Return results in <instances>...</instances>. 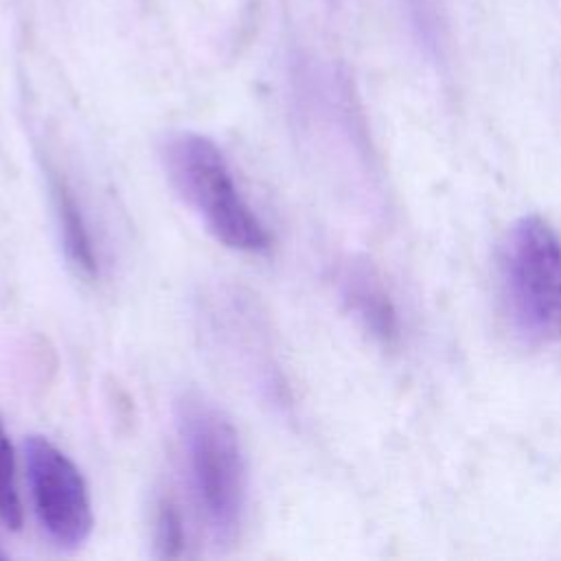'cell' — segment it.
Wrapping results in <instances>:
<instances>
[{
    "label": "cell",
    "mask_w": 561,
    "mask_h": 561,
    "mask_svg": "<svg viewBox=\"0 0 561 561\" xmlns=\"http://www.w3.org/2000/svg\"><path fill=\"white\" fill-rule=\"evenodd\" d=\"M178 430L197 506L215 539L230 541L243 517L248 486L239 432L224 410L199 394L180 399Z\"/></svg>",
    "instance_id": "obj_1"
},
{
    "label": "cell",
    "mask_w": 561,
    "mask_h": 561,
    "mask_svg": "<svg viewBox=\"0 0 561 561\" xmlns=\"http://www.w3.org/2000/svg\"><path fill=\"white\" fill-rule=\"evenodd\" d=\"M167 178L206 230L226 248L265 252L267 228L241 195L221 149L202 134L178 131L162 149Z\"/></svg>",
    "instance_id": "obj_2"
},
{
    "label": "cell",
    "mask_w": 561,
    "mask_h": 561,
    "mask_svg": "<svg viewBox=\"0 0 561 561\" xmlns=\"http://www.w3.org/2000/svg\"><path fill=\"white\" fill-rule=\"evenodd\" d=\"M500 298L511 327L533 344L561 340V237L541 217L515 221L500 248Z\"/></svg>",
    "instance_id": "obj_3"
},
{
    "label": "cell",
    "mask_w": 561,
    "mask_h": 561,
    "mask_svg": "<svg viewBox=\"0 0 561 561\" xmlns=\"http://www.w3.org/2000/svg\"><path fill=\"white\" fill-rule=\"evenodd\" d=\"M24 460L39 526L57 546L79 548L94 526L81 471L55 443L39 434L26 438Z\"/></svg>",
    "instance_id": "obj_4"
},
{
    "label": "cell",
    "mask_w": 561,
    "mask_h": 561,
    "mask_svg": "<svg viewBox=\"0 0 561 561\" xmlns=\"http://www.w3.org/2000/svg\"><path fill=\"white\" fill-rule=\"evenodd\" d=\"M50 193L55 204V215L61 234V248L68 263L83 278H94L99 274V261L90 234V226L83 210L75 197V191L57 171H50Z\"/></svg>",
    "instance_id": "obj_5"
},
{
    "label": "cell",
    "mask_w": 561,
    "mask_h": 561,
    "mask_svg": "<svg viewBox=\"0 0 561 561\" xmlns=\"http://www.w3.org/2000/svg\"><path fill=\"white\" fill-rule=\"evenodd\" d=\"M342 296L355 318L377 340L390 342L397 335V313L375 274L366 267H351L342 278Z\"/></svg>",
    "instance_id": "obj_6"
},
{
    "label": "cell",
    "mask_w": 561,
    "mask_h": 561,
    "mask_svg": "<svg viewBox=\"0 0 561 561\" xmlns=\"http://www.w3.org/2000/svg\"><path fill=\"white\" fill-rule=\"evenodd\" d=\"M0 524L18 530L22 526V502L15 486V456L0 419Z\"/></svg>",
    "instance_id": "obj_7"
},
{
    "label": "cell",
    "mask_w": 561,
    "mask_h": 561,
    "mask_svg": "<svg viewBox=\"0 0 561 561\" xmlns=\"http://www.w3.org/2000/svg\"><path fill=\"white\" fill-rule=\"evenodd\" d=\"M156 522H153V546L156 557L160 559H175L184 550V524L175 504L162 497L156 506Z\"/></svg>",
    "instance_id": "obj_8"
},
{
    "label": "cell",
    "mask_w": 561,
    "mask_h": 561,
    "mask_svg": "<svg viewBox=\"0 0 561 561\" xmlns=\"http://www.w3.org/2000/svg\"><path fill=\"white\" fill-rule=\"evenodd\" d=\"M0 559H4V552H2V550H0Z\"/></svg>",
    "instance_id": "obj_9"
}]
</instances>
